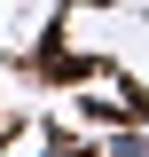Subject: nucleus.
Returning <instances> with one entry per match:
<instances>
[{
    "label": "nucleus",
    "instance_id": "obj_4",
    "mask_svg": "<svg viewBox=\"0 0 149 157\" xmlns=\"http://www.w3.org/2000/svg\"><path fill=\"white\" fill-rule=\"evenodd\" d=\"M8 141H16V118H0V149H8Z\"/></svg>",
    "mask_w": 149,
    "mask_h": 157
},
{
    "label": "nucleus",
    "instance_id": "obj_3",
    "mask_svg": "<svg viewBox=\"0 0 149 157\" xmlns=\"http://www.w3.org/2000/svg\"><path fill=\"white\" fill-rule=\"evenodd\" d=\"M63 157H102V149H94V141H63Z\"/></svg>",
    "mask_w": 149,
    "mask_h": 157
},
{
    "label": "nucleus",
    "instance_id": "obj_1",
    "mask_svg": "<svg viewBox=\"0 0 149 157\" xmlns=\"http://www.w3.org/2000/svg\"><path fill=\"white\" fill-rule=\"evenodd\" d=\"M102 157H149V118H133V126H118L110 141H94Z\"/></svg>",
    "mask_w": 149,
    "mask_h": 157
},
{
    "label": "nucleus",
    "instance_id": "obj_2",
    "mask_svg": "<svg viewBox=\"0 0 149 157\" xmlns=\"http://www.w3.org/2000/svg\"><path fill=\"white\" fill-rule=\"evenodd\" d=\"M32 157H63V134H39V149Z\"/></svg>",
    "mask_w": 149,
    "mask_h": 157
},
{
    "label": "nucleus",
    "instance_id": "obj_5",
    "mask_svg": "<svg viewBox=\"0 0 149 157\" xmlns=\"http://www.w3.org/2000/svg\"><path fill=\"white\" fill-rule=\"evenodd\" d=\"M63 8H110V0H63Z\"/></svg>",
    "mask_w": 149,
    "mask_h": 157
}]
</instances>
